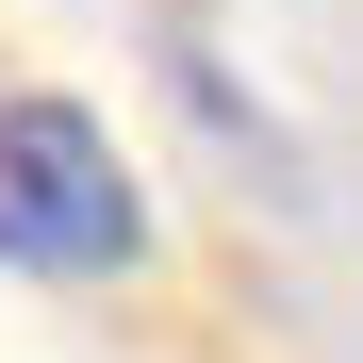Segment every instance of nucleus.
I'll list each match as a JSON object with an SVG mask.
<instances>
[{
  "label": "nucleus",
  "mask_w": 363,
  "mask_h": 363,
  "mask_svg": "<svg viewBox=\"0 0 363 363\" xmlns=\"http://www.w3.org/2000/svg\"><path fill=\"white\" fill-rule=\"evenodd\" d=\"M0 264H33V281H133L149 264V182L99 133V99H50V83L0 99Z\"/></svg>",
  "instance_id": "1"
}]
</instances>
